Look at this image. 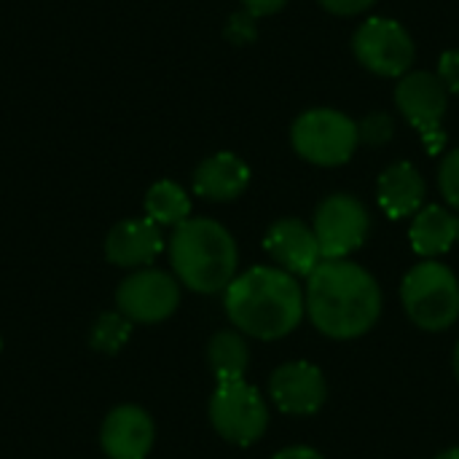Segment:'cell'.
Returning <instances> with one entry per match:
<instances>
[{"mask_svg": "<svg viewBox=\"0 0 459 459\" xmlns=\"http://www.w3.org/2000/svg\"><path fill=\"white\" fill-rule=\"evenodd\" d=\"M156 441V425L143 406H116L100 430V444L108 459H145Z\"/></svg>", "mask_w": 459, "mask_h": 459, "instance_id": "4fadbf2b", "label": "cell"}, {"mask_svg": "<svg viewBox=\"0 0 459 459\" xmlns=\"http://www.w3.org/2000/svg\"><path fill=\"white\" fill-rule=\"evenodd\" d=\"M231 325L250 339L277 342L290 336L307 317V299L299 277L280 266H250L223 293Z\"/></svg>", "mask_w": 459, "mask_h": 459, "instance_id": "7a4b0ae2", "label": "cell"}, {"mask_svg": "<svg viewBox=\"0 0 459 459\" xmlns=\"http://www.w3.org/2000/svg\"><path fill=\"white\" fill-rule=\"evenodd\" d=\"M312 229L320 242L323 261L350 258L366 245L371 234V215L358 196L331 194L317 204Z\"/></svg>", "mask_w": 459, "mask_h": 459, "instance_id": "ba28073f", "label": "cell"}, {"mask_svg": "<svg viewBox=\"0 0 459 459\" xmlns=\"http://www.w3.org/2000/svg\"><path fill=\"white\" fill-rule=\"evenodd\" d=\"M272 459H325L317 449L312 446H288V449H280Z\"/></svg>", "mask_w": 459, "mask_h": 459, "instance_id": "4316f807", "label": "cell"}, {"mask_svg": "<svg viewBox=\"0 0 459 459\" xmlns=\"http://www.w3.org/2000/svg\"><path fill=\"white\" fill-rule=\"evenodd\" d=\"M406 317L428 333L449 331L459 320V280L441 261H422L401 282Z\"/></svg>", "mask_w": 459, "mask_h": 459, "instance_id": "277c9868", "label": "cell"}, {"mask_svg": "<svg viewBox=\"0 0 459 459\" xmlns=\"http://www.w3.org/2000/svg\"><path fill=\"white\" fill-rule=\"evenodd\" d=\"M409 239L417 255L425 261H436L449 253L459 239V215L441 204H425L409 226Z\"/></svg>", "mask_w": 459, "mask_h": 459, "instance_id": "e0dca14e", "label": "cell"}, {"mask_svg": "<svg viewBox=\"0 0 459 459\" xmlns=\"http://www.w3.org/2000/svg\"><path fill=\"white\" fill-rule=\"evenodd\" d=\"M436 459H459V446H452V449H446V452H441Z\"/></svg>", "mask_w": 459, "mask_h": 459, "instance_id": "83f0119b", "label": "cell"}, {"mask_svg": "<svg viewBox=\"0 0 459 459\" xmlns=\"http://www.w3.org/2000/svg\"><path fill=\"white\" fill-rule=\"evenodd\" d=\"M333 16H358L366 13L377 0H317Z\"/></svg>", "mask_w": 459, "mask_h": 459, "instance_id": "d4e9b609", "label": "cell"}, {"mask_svg": "<svg viewBox=\"0 0 459 459\" xmlns=\"http://www.w3.org/2000/svg\"><path fill=\"white\" fill-rule=\"evenodd\" d=\"M307 317L328 339L352 342L366 336L382 317V288L368 269L350 258L323 261L304 288Z\"/></svg>", "mask_w": 459, "mask_h": 459, "instance_id": "6da1fadb", "label": "cell"}, {"mask_svg": "<svg viewBox=\"0 0 459 459\" xmlns=\"http://www.w3.org/2000/svg\"><path fill=\"white\" fill-rule=\"evenodd\" d=\"M425 178L411 161L390 164L377 180V202L382 212L393 221L414 218L425 207Z\"/></svg>", "mask_w": 459, "mask_h": 459, "instance_id": "9a60e30c", "label": "cell"}, {"mask_svg": "<svg viewBox=\"0 0 459 459\" xmlns=\"http://www.w3.org/2000/svg\"><path fill=\"white\" fill-rule=\"evenodd\" d=\"M226 35H229L231 43H250V40H255V35H258V30H255V16L247 13V11L234 13V16L229 19V24H226Z\"/></svg>", "mask_w": 459, "mask_h": 459, "instance_id": "603a6c76", "label": "cell"}, {"mask_svg": "<svg viewBox=\"0 0 459 459\" xmlns=\"http://www.w3.org/2000/svg\"><path fill=\"white\" fill-rule=\"evenodd\" d=\"M210 422L223 441L234 446H253L269 428V409L258 387L250 382H218L210 398Z\"/></svg>", "mask_w": 459, "mask_h": 459, "instance_id": "8992f818", "label": "cell"}, {"mask_svg": "<svg viewBox=\"0 0 459 459\" xmlns=\"http://www.w3.org/2000/svg\"><path fill=\"white\" fill-rule=\"evenodd\" d=\"M207 360L218 382H234L245 379V371L250 366V347L247 336L234 331H218L207 344Z\"/></svg>", "mask_w": 459, "mask_h": 459, "instance_id": "ac0fdd59", "label": "cell"}, {"mask_svg": "<svg viewBox=\"0 0 459 459\" xmlns=\"http://www.w3.org/2000/svg\"><path fill=\"white\" fill-rule=\"evenodd\" d=\"M438 191L444 202L459 212V148L449 151L438 164Z\"/></svg>", "mask_w": 459, "mask_h": 459, "instance_id": "7402d4cb", "label": "cell"}, {"mask_svg": "<svg viewBox=\"0 0 459 459\" xmlns=\"http://www.w3.org/2000/svg\"><path fill=\"white\" fill-rule=\"evenodd\" d=\"M161 226L151 218H129L116 223L105 237V258L121 269H145L164 250Z\"/></svg>", "mask_w": 459, "mask_h": 459, "instance_id": "5bb4252c", "label": "cell"}, {"mask_svg": "<svg viewBox=\"0 0 459 459\" xmlns=\"http://www.w3.org/2000/svg\"><path fill=\"white\" fill-rule=\"evenodd\" d=\"M264 250L282 272L293 277H309L320 264V242L315 229L301 218H280L269 226L264 237Z\"/></svg>", "mask_w": 459, "mask_h": 459, "instance_id": "7c38bea8", "label": "cell"}, {"mask_svg": "<svg viewBox=\"0 0 459 459\" xmlns=\"http://www.w3.org/2000/svg\"><path fill=\"white\" fill-rule=\"evenodd\" d=\"M285 3H288V0H242L245 11H247V13H253L255 19H261V16H272V13H277V11H282V8H285Z\"/></svg>", "mask_w": 459, "mask_h": 459, "instance_id": "484cf974", "label": "cell"}, {"mask_svg": "<svg viewBox=\"0 0 459 459\" xmlns=\"http://www.w3.org/2000/svg\"><path fill=\"white\" fill-rule=\"evenodd\" d=\"M352 54L368 73L382 78H401L417 62V43L398 19L371 16L355 30Z\"/></svg>", "mask_w": 459, "mask_h": 459, "instance_id": "52a82bcc", "label": "cell"}, {"mask_svg": "<svg viewBox=\"0 0 459 459\" xmlns=\"http://www.w3.org/2000/svg\"><path fill=\"white\" fill-rule=\"evenodd\" d=\"M250 186V167L231 151L207 156L194 172V191L207 202H234Z\"/></svg>", "mask_w": 459, "mask_h": 459, "instance_id": "2e32d148", "label": "cell"}, {"mask_svg": "<svg viewBox=\"0 0 459 459\" xmlns=\"http://www.w3.org/2000/svg\"><path fill=\"white\" fill-rule=\"evenodd\" d=\"M272 403L290 417H312L328 401V382L323 371L309 360L282 363L269 377Z\"/></svg>", "mask_w": 459, "mask_h": 459, "instance_id": "8fae6325", "label": "cell"}, {"mask_svg": "<svg viewBox=\"0 0 459 459\" xmlns=\"http://www.w3.org/2000/svg\"><path fill=\"white\" fill-rule=\"evenodd\" d=\"M180 307V282L164 269H134L116 290V309L134 325L169 320Z\"/></svg>", "mask_w": 459, "mask_h": 459, "instance_id": "30bf717a", "label": "cell"}, {"mask_svg": "<svg viewBox=\"0 0 459 459\" xmlns=\"http://www.w3.org/2000/svg\"><path fill=\"white\" fill-rule=\"evenodd\" d=\"M438 78L449 89V94H459V48H449L438 59Z\"/></svg>", "mask_w": 459, "mask_h": 459, "instance_id": "cb8c5ba5", "label": "cell"}, {"mask_svg": "<svg viewBox=\"0 0 459 459\" xmlns=\"http://www.w3.org/2000/svg\"><path fill=\"white\" fill-rule=\"evenodd\" d=\"M169 264L178 282L194 293H226L239 274V250L231 231L212 218H188L169 237Z\"/></svg>", "mask_w": 459, "mask_h": 459, "instance_id": "3957f363", "label": "cell"}, {"mask_svg": "<svg viewBox=\"0 0 459 459\" xmlns=\"http://www.w3.org/2000/svg\"><path fill=\"white\" fill-rule=\"evenodd\" d=\"M0 350H3V342H0Z\"/></svg>", "mask_w": 459, "mask_h": 459, "instance_id": "f546056e", "label": "cell"}, {"mask_svg": "<svg viewBox=\"0 0 459 459\" xmlns=\"http://www.w3.org/2000/svg\"><path fill=\"white\" fill-rule=\"evenodd\" d=\"M395 108L422 134L430 153L444 145V116L449 110V89L430 70H409L395 83Z\"/></svg>", "mask_w": 459, "mask_h": 459, "instance_id": "9c48e42d", "label": "cell"}, {"mask_svg": "<svg viewBox=\"0 0 459 459\" xmlns=\"http://www.w3.org/2000/svg\"><path fill=\"white\" fill-rule=\"evenodd\" d=\"M145 218H151L161 229L164 226L178 229L180 223H186L191 218V196H188V191L175 180L153 183L148 188V194H145Z\"/></svg>", "mask_w": 459, "mask_h": 459, "instance_id": "d6986e66", "label": "cell"}, {"mask_svg": "<svg viewBox=\"0 0 459 459\" xmlns=\"http://www.w3.org/2000/svg\"><path fill=\"white\" fill-rule=\"evenodd\" d=\"M290 145L315 167H342L360 145L358 121L336 108H309L293 121Z\"/></svg>", "mask_w": 459, "mask_h": 459, "instance_id": "5b68a950", "label": "cell"}, {"mask_svg": "<svg viewBox=\"0 0 459 459\" xmlns=\"http://www.w3.org/2000/svg\"><path fill=\"white\" fill-rule=\"evenodd\" d=\"M358 134L360 143L371 145V148H382L393 140L395 134V121L390 118V113H368L360 124H358Z\"/></svg>", "mask_w": 459, "mask_h": 459, "instance_id": "44dd1931", "label": "cell"}, {"mask_svg": "<svg viewBox=\"0 0 459 459\" xmlns=\"http://www.w3.org/2000/svg\"><path fill=\"white\" fill-rule=\"evenodd\" d=\"M452 368H455V379H457V385H459V342H457V347H455V358H452Z\"/></svg>", "mask_w": 459, "mask_h": 459, "instance_id": "f1b7e54d", "label": "cell"}, {"mask_svg": "<svg viewBox=\"0 0 459 459\" xmlns=\"http://www.w3.org/2000/svg\"><path fill=\"white\" fill-rule=\"evenodd\" d=\"M132 336V323L116 309V312H105L94 320L91 331H89V344L94 352L102 355H116Z\"/></svg>", "mask_w": 459, "mask_h": 459, "instance_id": "ffe728a7", "label": "cell"}]
</instances>
